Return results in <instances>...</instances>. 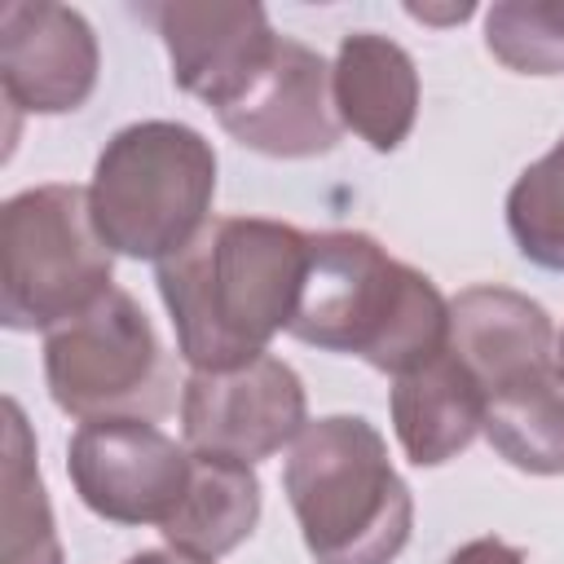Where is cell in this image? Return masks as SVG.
Wrapping results in <instances>:
<instances>
[{
    "label": "cell",
    "mask_w": 564,
    "mask_h": 564,
    "mask_svg": "<svg viewBox=\"0 0 564 564\" xmlns=\"http://www.w3.org/2000/svg\"><path fill=\"white\" fill-rule=\"evenodd\" d=\"M308 269V234L264 216H212L176 256L154 264L189 370H234L291 330Z\"/></svg>",
    "instance_id": "1"
},
{
    "label": "cell",
    "mask_w": 564,
    "mask_h": 564,
    "mask_svg": "<svg viewBox=\"0 0 564 564\" xmlns=\"http://www.w3.org/2000/svg\"><path fill=\"white\" fill-rule=\"evenodd\" d=\"M291 335L322 352H348L383 375H405L449 344V300L427 273L392 260L370 234H308L304 291Z\"/></svg>",
    "instance_id": "2"
},
{
    "label": "cell",
    "mask_w": 564,
    "mask_h": 564,
    "mask_svg": "<svg viewBox=\"0 0 564 564\" xmlns=\"http://www.w3.org/2000/svg\"><path fill=\"white\" fill-rule=\"evenodd\" d=\"M282 489L317 564H392L410 542V485L361 414L313 419L282 463Z\"/></svg>",
    "instance_id": "3"
},
{
    "label": "cell",
    "mask_w": 564,
    "mask_h": 564,
    "mask_svg": "<svg viewBox=\"0 0 564 564\" xmlns=\"http://www.w3.org/2000/svg\"><path fill=\"white\" fill-rule=\"evenodd\" d=\"M216 198L212 141L176 119L119 128L97 154L88 207L101 242L128 260L163 264L207 220Z\"/></svg>",
    "instance_id": "4"
},
{
    "label": "cell",
    "mask_w": 564,
    "mask_h": 564,
    "mask_svg": "<svg viewBox=\"0 0 564 564\" xmlns=\"http://www.w3.org/2000/svg\"><path fill=\"white\" fill-rule=\"evenodd\" d=\"M88 185H35L0 207V322L9 330H57L93 308L115 282Z\"/></svg>",
    "instance_id": "5"
},
{
    "label": "cell",
    "mask_w": 564,
    "mask_h": 564,
    "mask_svg": "<svg viewBox=\"0 0 564 564\" xmlns=\"http://www.w3.org/2000/svg\"><path fill=\"white\" fill-rule=\"evenodd\" d=\"M44 383L53 405L79 423H154L176 401L172 352L123 286H110L93 308L44 335Z\"/></svg>",
    "instance_id": "6"
},
{
    "label": "cell",
    "mask_w": 564,
    "mask_h": 564,
    "mask_svg": "<svg viewBox=\"0 0 564 564\" xmlns=\"http://www.w3.org/2000/svg\"><path fill=\"white\" fill-rule=\"evenodd\" d=\"M66 471L93 516L163 529L189 489L194 449L150 419H93L70 436Z\"/></svg>",
    "instance_id": "7"
},
{
    "label": "cell",
    "mask_w": 564,
    "mask_h": 564,
    "mask_svg": "<svg viewBox=\"0 0 564 564\" xmlns=\"http://www.w3.org/2000/svg\"><path fill=\"white\" fill-rule=\"evenodd\" d=\"M308 427L304 379L273 352L234 370H194L181 383V441L198 454L260 463Z\"/></svg>",
    "instance_id": "8"
},
{
    "label": "cell",
    "mask_w": 564,
    "mask_h": 564,
    "mask_svg": "<svg viewBox=\"0 0 564 564\" xmlns=\"http://www.w3.org/2000/svg\"><path fill=\"white\" fill-rule=\"evenodd\" d=\"M220 128L269 159H313L335 150L344 123L330 97V66L317 48L278 35L260 75L242 88L238 101L216 110Z\"/></svg>",
    "instance_id": "9"
},
{
    "label": "cell",
    "mask_w": 564,
    "mask_h": 564,
    "mask_svg": "<svg viewBox=\"0 0 564 564\" xmlns=\"http://www.w3.org/2000/svg\"><path fill=\"white\" fill-rule=\"evenodd\" d=\"M101 70V48L79 9L48 0L0 4V84L4 101L26 115L79 110Z\"/></svg>",
    "instance_id": "10"
},
{
    "label": "cell",
    "mask_w": 564,
    "mask_h": 564,
    "mask_svg": "<svg viewBox=\"0 0 564 564\" xmlns=\"http://www.w3.org/2000/svg\"><path fill=\"white\" fill-rule=\"evenodd\" d=\"M141 18L159 31L176 88L207 101L212 110L238 101L278 44L269 13L251 0L247 4L167 0V4H145Z\"/></svg>",
    "instance_id": "11"
},
{
    "label": "cell",
    "mask_w": 564,
    "mask_h": 564,
    "mask_svg": "<svg viewBox=\"0 0 564 564\" xmlns=\"http://www.w3.org/2000/svg\"><path fill=\"white\" fill-rule=\"evenodd\" d=\"M555 339L546 308L511 286H467L449 300V352L476 375L485 397L551 370Z\"/></svg>",
    "instance_id": "12"
},
{
    "label": "cell",
    "mask_w": 564,
    "mask_h": 564,
    "mask_svg": "<svg viewBox=\"0 0 564 564\" xmlns=\"http://www.w3.org/2000/svg\"><path fill=\"white\" fill-rule=\"evenodd\" d=\"M330 97L348 132L370 150L392 154L419 119L414 57L379 31H348L330 62Z\"/></svg>",
    "instance_id": "13"
},
{
    "label": "cell",
    "mask_w": 564,
    "mask_h": 564,
    "mask_svg": "<svg viewBox=\"0 0 564 564\" xmlns=\"http://www.w3.org/2000/svg\"><path fill=\"white\" fill-rule=\"evenodd\" d=\"M392 427L414 467H441L476 441L485 427V392L449 344L392 379Z\"/></svg>",
    "instance_id": "14"
},
{
    "label": "cell",
    "mask_w": 564,
    "mask_h": 564,
    "mask_svg": "<svg viewBox=\"0 0 564 564\" xmlns=\"http://www.w3.org/2000/svg\"><path fill=\"white\" fill-rule=\"evenodd\" d=\"M260 520V476L251 463L220 458V454H198L194 449V471L181 507L172 520L159 529L172 551L216 564L234 546L251 538Z\"/></svg>",
    "instance_id": "15"
},
{
    "label": "cell",
    "mask_w": 564,
    "mask_h": 564,
    "mask_svg": "<svg viewBox=\"0 0 564 564\" xmlns=\"http://www.w3.org/2000/svg\"><path fill=\"white\" fill-rule=\"evenodd\" d=\"M489 445L529 476H564V375L560 366L485 397Z\"/></svg>",
    "instance_id": "16"
},
{
    "label": "cell",
    "mask_w": 564,
    "mask_h": 564,
    "mask_svg": "<svg viewBox=\"0 0 564 564\" xmlns=\"http://www.w3.org/2000/svg\"><path fill=\"white\" fill-rule=\"evenodd\" d=\"M4 511H0V564H66L53 507L35 467V436L13 397H4Z\"/></svg>",
    "instance_id": "17"
},
{
    "label": "cell",
    "mask_w": 564,
    "mask_h": 564,
    "mask_svg": "<svg viewBox=\"0 0 564 564\" xmlns=\"http://www.w3.org/2000/svg\"><path fill=\"white\" fill-rule=\"evenodd\" d=\"M507 229L529 264L564 273V137L507 189Z\"/></svg>",
    "instance_id": "18"
},
{
    "label": "cell",
    "mask_w": 564,
    "mask_h": 564,
    "mask_svg": "<svg viewBox=\"0 0 564 564\" xmlns=\"http://www.w3.org/2000/svg\"><path fill=\"white\" fill-rule=\"evenodd\" d=\"M485 48L516 75H564V0L489 4Z\"/></svg>",
    "instance_id": "19"
},
{
    "label": "cell",
    "mask_w": 564,
    "mask_h": 564,
    "mask_svg": "<svg viewBox=\"0 0 564 564\" xmlns=\"http://www.w3.org/2000/svg\"><path fill=\"white\" fill-rule=\"evenodd\" d=\"M445 564H524V551L502 538H471Z\"/></svg>",
    "instance_id": "20"
},
{
    "label": "cell",
    "mask_w": 564,
    "mask_h": 564,
    "mask_svg": "<svg viewBox=\"0 0 564 564\" xmlns=\"http://www.w3.org/2000/svg\"><path fill=\"white\" fill-rule=\"evenodd\" d=\"M405 13H410V18H419V22H463V18H471L476 9H471V4H449V9H427V4H405Z\"/></svg>",
    "instance_id": "21"
},
{
    "label": "cell",
    "mask_w": 564,
    "mask_h": 564,
    "mask_svg": "<svg viewBox=\"0 0 564 564\" xmlns=\"http://www.w3.org/2000/svg\"><path fill=\"white\" fill-rule=\"evenodd\" d=\"M123 564H203V560H189V555L163 546V551H137V555H128Z\"/></svg>",
    "instance_id": "22"
},
{
    "label": "cell",
    "mask_w": 564,
    "mask_h": 564,
    "mask_svg": "<svg viewBox=\"0 0 564 564\" xmlns=\"http://www.w3.org/2000/svg\"><path fill=\"white\" fill-rule=\"evenodd\" d=\"M555 366H560V375H564V330H560V339H555Z\"/></svg>",
    "instance_id": "23"
}]
</instances>
